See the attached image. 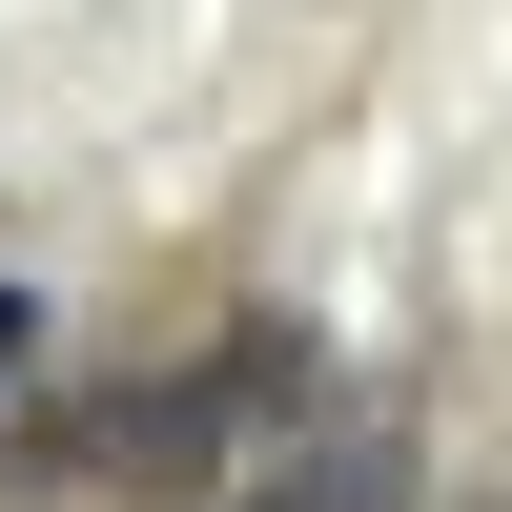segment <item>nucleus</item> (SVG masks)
I'll use <instances>...</instances> for the list:
<instances>
[{
    "instance_id": "nucleus-1",
    "label": "nucleus",
    "mask_w": 512,
    "mask_h": 512,
    "mask_svg": "<svg viewBox=\"0 0 512 512\" xmlns=\"http://www.w3.org/2000/svg\"><path fill=\"white\" fill-rule=\"evenodd\" d=\"M308 390H328L308 328H185V349H144V369H82L21 431V472L41 492H226L246 451L308 431Z\"/></svg>"
},
{
    "instance_id": "nucleus-2",
    "label": "nucleus",
    "mask_w": 512,
    "mask_h": 512,
    "mask_svg": "<svg viewBox=\"0 0 512 512\" xmlns=\"http://www.w3.org/2000/svg\"><path fill=\"white\" fill-rule=\"evenodd\" d=\"M205 512H431V472H410V431H369V410H308V431L246 451Z\"/></svg>"
},
{
    "instance_id": "nucleus-3",
    "label": "nucleus",
    "mask_w": 512,
    "mask_h": 512,
    "mask_svg": "<svg viewBox=\"0 0 512 512\" xmlns=\"http://www.w3.org/2000/svg\"><path fill=\"white\" fill-rule=\"evenodd\" d=\"M21 369H41V308H21V287H0V390H21Z\"/></svg>"
}]
</instances>
